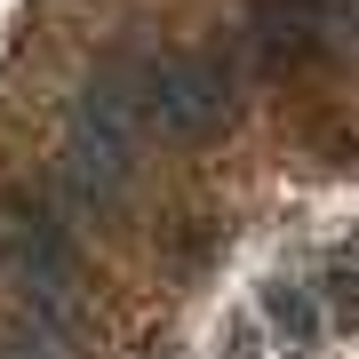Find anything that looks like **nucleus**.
I'll return each mask as SVG.
<instances>
[{"mask_svg":"<svg viewBox=\"0 0 359 359\" xmlns=\"http://www.w3.org/2000/svg\"><path fill=\"white\" fill-rule=\"evenodd\" d=\"M264 304H271V320H280V327L295 335V344H311V304H304V295H287V287H271Z\"/></svg>","mask_w":359,"mask_h":359,"instance_id":"nucleus-2","label":"nucleus"},{"mask_svg":"<svg viewBox=\"0 0 359 359\" xmlns=\"http://www.w3.org/2000/svg\"><path fill=\"white\" fill-rule=\"evenodd\" d=\"M136 104L168 136H200V128H216V120L231 112V72L216 65V56H168V65L136 72Z\"/></svg>","mask_w":359,"mask_h":359,"instance_id":"nucleus-1","label":"nucleus"},{"mask_svg":"<svg viewBox=\"0 0 359 359\" xmlns=\"http://www.w3.org/2000/svg\"><path fill=\"white\" fill-rule=\"evenodd\" d=\"M0 359H48V351H25V344H0Z\"/></svg>","mask_w":359,"mask_h":359,"instance_id":"nucleus-3","label":"nucleus"}]
</instances>
